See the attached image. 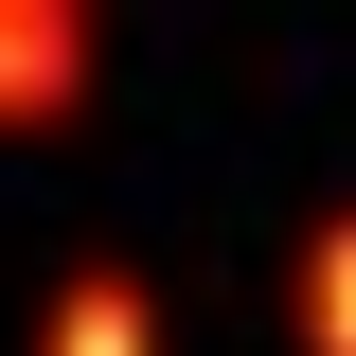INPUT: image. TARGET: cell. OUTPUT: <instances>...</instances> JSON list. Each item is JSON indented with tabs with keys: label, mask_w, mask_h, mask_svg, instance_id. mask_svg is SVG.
I'll list each match as a JSON object with an SVG mask.
<instances>
[{
	"label": "cell",
	"mask_w": 356,
	"mask_h": 356,
	"mask_svg": "<svg viewBox=\"0 0 356 356\" xmlns=\"http://www.w3.org/2000/svg\"><path fill=\"white\" fill-rule=\"evenodd\" d=\"M89 89H107V18L89 0H0V143L89 125Z\"/></svg>",
	"instance_id": "cell-1"
},
{
	"label": "cell",
	"mask_w": 356,
	"mask_h": 356,
	"mask_svg": "<svg viewBox=\"0 0 356 356\" xmlns=\"http://www.w3.org/2000/svg\"><path fill=\"white\" fill-rule=\"evenodd\" d=\"M36 356H161V303H143V267H54V303H36Z\"/></svg>",
	"instance_id": "cell-2"
},
{
	"label": "cell",
	"mask_w": 356,
	"mask_h": 356,
	"mask_svg": "<svg viewBox=\"0 0 356 356\" xmlns=\"http://www.w3.org/2000/svg\"><path fill=\"white\" fill-rule=\"evenodd\" d=\"M285 339H303V356H356V196L303 232V267H285Z\"/></svg>",
	"instance_id": "cell-3"
}]
</instances>
